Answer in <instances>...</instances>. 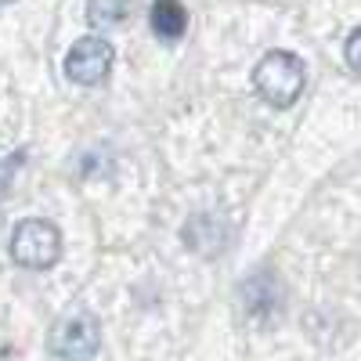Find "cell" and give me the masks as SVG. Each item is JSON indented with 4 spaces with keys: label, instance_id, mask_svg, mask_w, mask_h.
Masks as SVG:
<instances>
[{
    "label": "cell",
    "instance_id": "6da1fadb",
    "mask_svg": "<svg viewBox=\"0 0 361 361\" xmlns=\"http://www.w3.org/2000/svg\"><path fill=\"white\" fill-rule=\"evenodd\" d=\"M253 87L271 109H289L307 87L304 58H296L293 51H267L253 69Z\"/></svg>",
    "mask_w": 361,
    "mask_h": 361
},
{
    "label": "cell",
    "instance_id": "277c9868",
    "mask_svg": "<svg viewBox=\"0 0 361 361\" xmlns=\"http://www.w3.org/2000/svg\"><path fill=\"white\" fill-rule=\"evenodd\" d=\"M112 62H116V54H112V44L102 40V37H80L69 54H66V76L80 87H94L102 83L109 73H112Z\"/></svg>",
    "mask_w": 361,
    "mask_h": 361
},
{
    "label": "cell",
    "instance_id": "ba28073f",
    "mask_svg": "<svg viewBox=\"0 0 361 361\" xmlns=\"http://www.w3.org/2000/svg\"><path fill=\"white\" fill-rule=\"evenodd\" d=\"M130 15V0H87L90 25H119Z\"/></svg>",
    "mask_w": 361,
    "mask_h": 361
},
{
    "label": "cell",
    "instance_id": "7a4b0ae2",
    "mask_svg": "<svg viewBox=\"0 0 361 361\" xmlns=\"http://www.w3.org/2000/svg\"><path fill=\"white\" fill-rule=\"evenodd\" d=\"M8 250H11L15 264H22L29 271H47L62 257V231L44 217H25L15 224Z\"/></svg>",
    "mask_w": 361,
    "mask_h": 361
},
{
    "label": "cell",
    "instance_id": "30bf717a",
    "mask_svg": "<svg viewBox=\"0 0 361 361\" xmlns=\"http://www.w3.org/2000/svg\"><path fill=\"white\" fill-rule=\"evenodd\" d=\"M22 159H25V152H15V156H8V159H0V192L8 188V180H11V173L22 166Z\"/></svg>",
    "mask_w": 361,
    "mask_h": 361
},
{
    "label": "cell",
    "instance_id": "3957f363",
    "mask_svg": "<svg viewBox=\"0 0 361 361\" xmlns=\"http://www.w3.org/2000/svg\"><path fill=\"white\" fill-rule=\"evenodd\" d=\"M98 347H102V325L87 311L66 314L51 329V354L62 361H90Z\"/></svg>",
    "mask_w": 361,
    "mask_h": 361
},
{
    "label": "cell",
    "instance_id": "52a82bcc",
    "mask_svg": "<svg viewBox=\"0 0 361 361\" xmlns=\"http://www.w3.org/2000/svg\"><path fill=\"white\" fill-rule=\"evenodd\" d=\"M148 25H152V33L159 40L177 44L188 33V11H185L180 0H152V8H148Z\"/></svg>",
    "mask_w": 361,
    "mask_h": 361
},
{
    "label": "cell",
    "instance_id": "8992f818",
    "mask_svg": "<svg viewBox=\"0 0 361 361\" xmlns=\"http://www.w3.org/2000/svg\"><path fill=\"white\" fill-rule=\"evenodd\" d=\"M282 300H286L282 282L271 275V271H257V275H250L246 286H243V304H246V311H250L253 318L279 314V311H282Z\"/></svg>",
    "mask_w": 361,
    "mask_h": 361
},
{
    "label": "cell",
    "instance_id": "9c48e42d",
    "mask_svg": "<svg viewBox=\"0 0 361 361\" xmlns=\"http://www.w3.org/2000/svg\"><path fill=\"white\" fill-rule=\"evenodd\" d=\"M343 54H347V66H350V73H354V76H361V25H357L354 33L347 37Z\"/></svg>",
    "mask_w": 361,
    "mask_h": 361
},
{
    "label": "cell",
    "instance_id": "8fae6325",
    "mask_svg": "<svg viewBox=\"0 0 361 361\" xmlns=\"http://www.w3.org/2000/svg\"><path fill=\"white\" fill-rule=\"evenodd\" d=\"M0 4H11V0H0Z\"/></svg>",
    "mask_w": 361,
    "mask_h": 361
},
{
    "label": "cell",
    "instance_id": "5b68a950",
    "mask_svg": "<svg viewBox=\"0 0 361 361\" xmlns=\"http://www.w3.org/2000/svg\"><path fill=\"white\" fill-rule=\"evenodd\" d=\"M180 238L199 257H221L231 246V224L217 214H195V217H188Z\"/></svg>",
    "mask_w": 361,
    "mask_h": 361
}]
</instances>
